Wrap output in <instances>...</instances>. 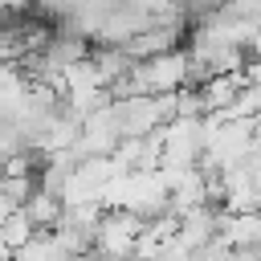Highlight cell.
Returning a JSON list of instances; mask_svg holds the SVG:
<instances>
[{"label":"cell","mask_w":261,"mask_h":261,"mask_svg":"<svg viewBox=\"0 0 261 261\" xmlns=\"http://www.w3.org/2000/svg\"><path fill=\"white\" fill-rule=\"evenodd\" d=\"M33 237H37V228L29 224V216H24L20 208H12V212H8V220L0 224V241H4V245L16 253V249H24Z\"/></svg>","instance_id":"obj_2"},{"label":"cell","mask_w":261,"mask_h":261,"mask_svg":"<svg viewBox=\"0 0 261 261\" xmlns=\"http://www.w3.org/2000/svg\"><path fill=\"white\" fill-rule=\"evenodd\" d=\"M61 208H65V200H61V196H53V192H41V188L20 204V212L29 216V224H33L37 232H53V228H57V220H61Z\"/></svg>","instance_id":"obj_1"}]
</instances>
